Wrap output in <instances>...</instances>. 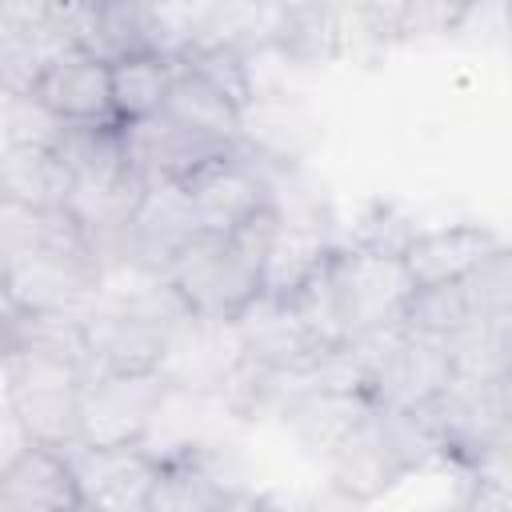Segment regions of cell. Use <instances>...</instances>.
I'll list each match as a JSON object with an SVG mask.
<instances>
[{
  "label": "cell",
  "instance_id": "cell-13",
  "mask_svg": "<svg viewBox=\"0 0 512 512\" xmlns=\"http://www.w3.org/2000/svg\"><path fill=\"white\" fill-rule=\"evenodd\" d=\"M504 248V236L484 224H448L432 232H416L400 252L412 288L424 284H456L472 268H480L492 252Z\"/></svg>",
  "mask_w": 512,
  "mask_h": 512
},
{
  "label": "cell",
  "instance_id": "cell-20",
  "mask_svg": "<svg viewBox=\"0 0 512 512\" xmlns=\"http://www.w3.org/2000/svg\"><path fill=\"white\" fill-rule=\"evenodd\" d=\"M68 172L52 148L40 144H0V200L48 212L68 200Z\"/></svg>",
  "mask_w": 512,
  "mask_h": 512
},
{
  "label": "cell",
  "instance_id": "cell-9",
  "mask_svg": "<svg viewBox=\"0 0 512 512\" xmlns=\"http://www.w3.org/2000/svg\"><path fill=\"white\" fill-rule=\"evenodd\" d=\"M204 232H232L240 220H248L252 212L268 208V168L260 156H252L244 144H236L228 156L196 168L188 180H180Z\"/></svg>",
  "mask_w": 512,
  "mask_h": 512
},
{
  "label": "cell",
  "instance_id": "cell-12",
  "mask_svg": "<svg viewBox=\"0 0 512 512\" xmlns=\"http://www.w3.org/2000/svg\"><path fill=\"white\" fill-rule=\"evenodd\" d=\"M232 328H236V340L244 348V360L264 368V372L296 368V364H308L312 356L328 352L308 336L292 300H280V296H268V292L248 296L232 312Z\"/></svg>",
  "mask_w": 512,
  "mask_h": 512
},
{
  "label": "cell",
  "instance_id": "cell-29",
  "mask_svg": "<svg viewBox=\"0 0 512 512\" xmlns=\"http://www.w3.org/2000/svg\"><path fill=\"white\" fill-rule=\"evenodd\" d=\"M44 240V212L0 200V272Z\"/></svg>",
  "mask_w": 512,
  "mask_h": 512
},
{
  "label": "cell",
  "instance_id": "cell-28",
  "mask_svg": "<svg viewBox=\"0 0 512 512\" xmlns=\"http://www.w3.org/2000/svg\"><path fill=\"white\" fill-rule=\"evenodd\" d=\"M416 232H420V228H416L408 216H400V212L388 208V204H376V208L356 224V232L348 236V244H356V248H372V252H388V256H400Z\"/></svg>",
  "mask_w": 512,
  "mask_h": 512
},
{
  "label": "cell",
  "instance_id": "cell-7",
  "mask_svg": "<svg viewBox=\"0 0 512 512\" xmlns=\"http://www.w3.org/2000/svg\"><path fill=\"white\" fill-rule=\"evenodd\" d=\"M168 380L160 372H92L80 388V440L136 444L144 440Z\"/></svg>",
  "mask_w": 512,
  "mask_h": 512
},
{
  "label": "cell",
  "instance_id": "cell-18",
  "mask_svg": "<svg viewBox=\"0 0 512 512\" xmlns=\"http://www.w3.org/2000/svg\"><path fill=\"white\" fill-rule=\"evenodd\" d=\"M372 412V400L364 388H316L296 400H288L276 416L296 436V444L312 456H328L364 416Z\"/></svg>",
  "mask_w": 512,
  "mask_h": 512
},
{
  "label": "cell",
  "instance_id": "cell-19",
  "mask_svg": "<svg viewBox=\"0 0 512 512\" xmlns=\"http://www.w3.org/2000/svg\"><path fill=\"white\" fill-rule=\"evenodd\" d=\"M344 44V20L324 4V0H288L272 4L268 28H264V48L280 52L296 68L328 64Z\"/></svg>",
  "mask_w": 512,
  "mask_h": 512
},
{
  "label": "cell",
  "instance_id": "cell-15",
  "mask_svg": "<svg viewBox=\"0 0 512 512\" xmlns=\"http://www.w3.org/2000/svg\"><path fill=\"white\" fill-rule=\"evenodd\" d=\"M0 508L12 512H60L80 508L72 468L60 448L28 440L0 472Z\"/></svg>",
  "mask_w": 512,
  "mask_h": 512
},
{
  "label": "cell",
  "instance_id": "cell-3",
  "mask_svg": "<svg viewBox=\"0 0 512 512\" xmlns=\"http://www.w3.org/2000/svg\"><path fill=\"white\" fill-rule=\"evenodd\" d=\"M444 444L448 464H468L488 444L512 440V396L504 380L452 376L428 404L416 408Z\"/></svg>",
  "mask_w": 512,
  "mask_h": 512
},
{
  "label": "cell",
  "instance_id": "cell-11",
  "mask_svg": "<svg viewBox=\"0 0 512 512\" xmlns=\"http://www.w3.org/2000/svg\"><path fill=\"white\" fill-rule=\"evenodd\" d=\"M32 96L64 124L116 120L108 60H100L84 48H60L56 56H48L32 84Z\"/></svg>",
  "mask_w": 512,
  "mask_h": 512
},
{
  "label": "cell",
  "instance_id": "cell-27",
  "mask_svg": "<svg viewBox=\"0 0 512 512\" xmlns=\"http://www.w3.org/2000/svg\"><path fill=\"white\" fill-rule=\"evenodd\" d=\"M48 56L52 52L40 40H32L28 32H20V28H12V24L0 20V84L12 96L32 92V84H36V76H40V68H44Z\"/></svg>",
  "mask_w": 512,
  "mask_h": 512
},
{
  "label": "cell",
  "instance_id": "cell-1",
  "mask_svg": "<svg viewBox=\"0 0 512 512\" xmlns=\"http://www.w3.org/2000/svg\"><path fill=\"white\" fill-rule=\"evenodd\" d=\"M0 364H4L8 408L28 432V440L52 448L80 440V388H84L80 364L40 352H12L0 356Z\"/></svg>",
  "mask_w": 512,
  "mask_h": 512
},
{
  "label": "cell",
  "instance_id": "cell-26",
  "mask_svg": "<svg viewBox=\"0 0 512 512\" xmlns=\"http://www.w3.org/2000/svg\"><path fill=\"white\" fill-rule=\"evenodd\" d=\"M476 0H400L392 40H436L452 36Z\"/></svg>",
  "mask_w": 512,
  "mask_h": 512
},
{
  "label": "cell",
  "instance_id": "cell-10",
  "mask_svg": "<svg viewBox=\"0 0 512 512\" xmlns=\"http://www.w3.org/2000/svg\"><path fill=\"white\" fill-rule=\"evenodd\" d=\"M236 144L200 136L192 128H184L180 120H172L168 112H152L144 120H128L124 124V152L132 172L144 184H160V180H188L196 168L228 156Z\"/></svg>",
  "mask_w": 512,
  "mask_h": 512
},
{
  "label": "cell",
  "instance_id": "cell-21",
  "mask_svg": "<svg viewBox=\"0 0 512 512\" xmlns=\"http://www.w3.org/2000/svg\"><path fill=\"white\" fill-rule=\"evenodd\" d=\"M180 60L164 52H124L108 60V80H112V112L120 124L144 120L164 108L172 80H176Z\"/></svg>",
  "mask_w": 512,
  "mask_h": 512
},
{
  "label": "cell",
  "instance_id": "cell-2",
  "mask_svg": "<svg viewBox=\"0 0 512 512\" xmlns=\"http://www.w3.org/2000/svg\"><path fill=\"white\" fill-rule=\"evenodd\" d=\"M164 280L176 288L188 312L232 320V312L260 292V264L232 236L204 232L172 256Z\"/></svg>",
  "mask_w": 512,
  "mask_h": 512
},
{
  "label": "cell",
  "instance_id": "cell-22",
  "mask_svg": "<svg viewBox=\"0 0 512 512\" xmlns=\"http://www.w3.org/2000/svg\"><path fill=\"white\" fill-rule=\"evenodd\" d=\"M172 120H180L184 128L200 132V136H212V140H224V144H240V104L228 100L216 84H208L204 76H196L192 68H176V80H172V92L164 100V108Z\"/></svg>",
  "mask_w": 512,
  "mask_h": 512
},
{
  "label": "cell",
  "instance_id": "cell-16",
  "mask_svg": "<svg viewBox=\"0 0 512 512\" xmlns=\"http://www.w3.org/2000/svg\"><path fill=\"white\" fill-rule=\"evenodd\" d=\"M340 248L328 220H280L264 264H260V292L288 300L300 284H308Z\"/></svg>",
  "mask_w": 512,
  "mask_h": 512
},
{
  "label": "cell",
  "instance_id": "cell-17",
  "mask_svg": "<svg viewBox=\"0 0 512 512\" xmlns=\"http://www.w3.org/2000/svg\"><path fill=\"white\" fill-rule=\"evenodd\" d=\"M240 144L268 164H300L312 144V120L288 92L256 88L240 108Z\"/></svg>",
  "mask_w": 512,
  "mask_h": 512
},
{
  "label": "cell",
  "instance_id": "cell-5",
  "mask_svg": "<svg viewBox=\"0 0 512 512\" xmlns=\"http://www.w3.org/2000/svg\"><path fill=\"white\" fill-rule=\"evenodd\" d=\"M328 272H332V288H336V300L348 324V340L356 332L392 328L400 320V308L412 292V280L400 256L340 244Z\"/></svg>",
  "mask_w": 512,
  "mask_h": 512
},
{
  "label": "cell",
  "instance_id": "cell-14",
  "mask_svg": "<svg viewBox=\"0 0 512 512\" xmlns=\"http://www.w3.org/2000/svg\"><path fill=\"white\" fill-rule=\"evenodd\" d=\"M328 464V484L344 504H368L376 496H384L396 480H404V472L396 468L380 428H376V404L372 412L324 456Z\"/></svg>",
  "mask_w": 512,
  "mask_h": 512
},
{
  "label": "cell",
  "instance_id": "cell-8",
  "mask_svg": "<svg viewBox=\"0 0 512 512\" xmlns=\"http://www.w3.org/2000/svg\"><path fill=\"white\" fill-rule=\"evenodd\" d=\"M244 348L236 340V328L232 320H220V316H200V312H188L172 332H168V344H164V356H160V376L172 384V388H196V392H224L240 368H244Z\"/></svg>",
  "mask_w": 512,
  "mask_h": 512
},
{
  "label": "cell",
  "instance_id": "cell-4",
  "mask_svg": "<svg viewBox=\"0 0 512 512\" xmlns=\"http://www.w3.org/2000/svg\"><path fill=\"white\" fill-rule=\"evenodd\" d=\"M0 288L12 308L24 312H76L88 316L100 296V268L92 256L40 240L16 264L0 272Z\"/></svg>",
  "mask_w": 512,
  "mask_h": 512
},
{
  "label": "cell",
  "instance_id": "cell-24",
  "mask_svg": "<svg viewBox=\"0 0 512 512\" xmlns=\"http://www.w3.org/2000/svg\"><path fill=\"white\" fill-rule=\"evenodd\" d=\"M468 316L472 312H468L464 288L456 280V284H424V288H412L396 324H400V332L428 336V340H440L444 344Z\"/></svg>",
  "mask_w": 512,
  "mask_h": 512
},
{
  "label": "cell",
  "instance_id": "cell-6",
  "mask_svg": "<svg viewBox=\"0 0 512 512\" xmlns=\"http://www.w3.org/2000/svg\"><path fill=\"white\" fill-rule=\"evenodd\" d=\"M72 480L80 508H108V512H144L148 492L156 484L160 460L136 440V444H92V440H72L60 448Z\"/></svg>",
  "mask_w": 512,
  "mask_h": 512
},
{
  "label": "cell",
  "instance_id": "cell-25",
  "mask_svg": "<svg viewBox=\"0 0 512 512\" xmlns=\"http://www.w3.org/2000/svg\"><path fill=\"white\" fill-rule=\"evenodd\" d=\"M464 300L468 312L480 320H512V264H508V244L492 252L480 268H472L464 280Z\"/></svg>",
  "mask_w": 512,
  "mask_h": 512
},
{
  "label": "cell",
  "instance_id": "cell-23",
  "mask_svg": "<svg viewBox=\"0 0 512 512\" xmlns=\"http://www.w3.org/2000/svg\"><path fill=\"white\" fill-rule=\"evenodd\" d=\"M452 376L472 380H504L512 376V320H480L468 316L444 340Z\"/></svg>",
  "mask_w": 512,
  "mask_h": 512
}]
</instances>
